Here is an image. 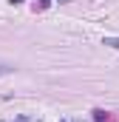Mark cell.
Here are the masks:
<instances>
[{"label":"cell","instance_id":"cell-1","mask_svg":"<svg viewBox=\"0 0 119 122\" xmlns=\"http://www.w3.org/2000/svg\"><path fill=\"white\" fill-rule=\"evenodd\" d=\"M105 46H111V48H119V37H105Z\"/></svg>","mask_w":119,"mask_h":122},{"label":"cell","instance_id":"cell-2","mask_svg":"<svg viewBox=\"0 0 119 122\" xmlns=\"http://www.w3.org/2000/svg\"><path fill=\"white\" fill-rule=\"evenodd\" d=\"M11 68H14V65H9V62H3V60H0V74H9Z\"/></svg>","mask_w":119,"mask_h":122}]
</instances>
